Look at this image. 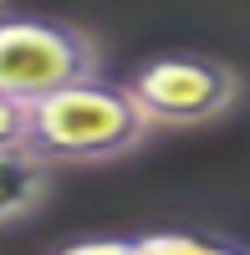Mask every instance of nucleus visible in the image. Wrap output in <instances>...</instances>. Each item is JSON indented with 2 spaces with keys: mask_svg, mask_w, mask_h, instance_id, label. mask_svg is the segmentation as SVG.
Instances as JSON below:
<instances>
[{
  "mask_svg": "<svg viewBox=\"0 0 250 255\" xmlns=\"http://www.w3.org/2000/svg\"><path fill=\"white\" fill-rule=\"evenodd\" d=\"M5 148H31V108L0 92V153Z\"/></svg>",
  "mask_w": 250,
  "mask_h": 255,
  "instance_id": "6",
  "label": "nucleus"
},
{
  "mask_svg": "<svg viewBox=\"0 0 250 255\" xmlns=\"http://www.w3.org/2000/svg\"><path fill=\"white\" fill-rule=\"evenodd\" d=\"M153 128H204L240 108L245 77L204 51H158L123 77Z\"/></svg>",
  "mask_w": 250,
  "mask_h": 255,
  "instance_id": "3",
  "label": "nucleus"
},
{
  "mask_svg": "<svg viewBox=\"0 0 250 255\" xmlns=\"http://www.w3.org/2000/svg\"><path fill=\"white\" fill-rule=\"evenodd\" d=\"M51 158H41L36 148H5L0 153V230L31 220L51 194Z\"/></svg>",
  "mask_w": 250,
  "mask_h": 255,
  "instance_id": "4",
  "label": "nucleus"
},
{
  "mask_svg": "<svg viewBox=\"0 0 250 255\" xmlns=\"http://www.w3.org/2000/svg\"><path fill=\"white\" fill-rule=\"evenodd\" d=\"M102 77V46L56 15H0V92L41 102L61 87Z\"/></svg>",
  "mask_w": 250,
  "mask_h": 255,
  "instance_id": "2",
  "label": "nucleus"
},
{
  "mask_svg": "<svg viewBox=\"0 0 250 255\" xmlns=\"http://www.w3.org/2000/svg\"><path fill=\"white\" fill-rule=\"evenodd\" d=\"M138 255H250V245L199 235V230H148L138 235Z\"/></svg>",
  "mask_w": 250,
  "mask_h": 255,
  "instance_id": "5",
  "label": "nucleus"
},
{
  "mask_svg": "<svg viewBox=\"0 0 250 255\" xmlns=\"http://www.w3.org/2000/svg\"><path fill=\"white\" fill-rule=\"evenodd\" d=\"M153 123L133 102L128 82H77L31 102V148L51 163H113L148 143Z\"/></svg>",
  "mask_w": 250,
  "mask_h": 255,
  "instance_id": "1",
  "label": "nucleus"
},
{
  "mask_svg": "<svg viewBox=\"0 0 250 255\" xmlns=\"http://www.w3.org/2000/svg\"><path fill=\"white\" fill-rule=\"evenodd\" d=\"M51 255H138V235H87V240H72Z\"/></svg>",
  "mask_w": 250,
  "mask_h": 255,
  "instance_id": "7",
  "label": "nucleus"
}]
</instances>
